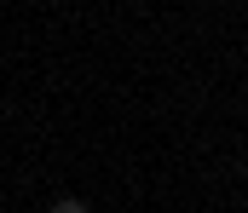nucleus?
I'll list each match as a JSON object with an SVG mask.
<instances>
[{
	"instance_id": "1",
	"label": "nucleus",
	"mask_w": 248,
	"mask_h": 213,
	"mask_svg": "<svg viewBox=\"0 0 248 213\" xmlns=\"http://www.w3.org/2000/svg\"><path fill=\"white\" fill-rule=\"evenodd\" d=\"M46 213H87V202H75V196H63V202H52Z\"/></svg>"
}]
</instances>
